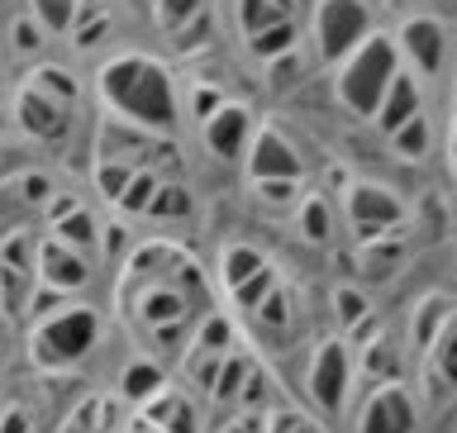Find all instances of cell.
<instances>
[{
    "label": "cell",
    "instance_id": "obj_2",
    "mask_svg": "<svg viewBox=\"0 0 457 433\" xmlns=\"http://www.w3.org/2000/svg\"><path fill=\"white\" fill-rule=\"evenodd\" d=\"M400 71L405 67H400V57H395V43L386 34H371L353 57L338 62V100L353 114H371V120H377L381 100H386V91H391V81Z\"/></svg>",
    "mask_w": 457,
    "mask_h": 433
},
{
    "label": "cell",
    "instance_id": "obj_21",
    "mask_svg": "<svg viewBox=\"0 0 457 433\" xmlns=\"http://www.w3.org/2000/svg\"><path fill=\"white\" fill-rule=\"evenodd\" d=\"M334 300H338V320H343V324H357V320L367 314L362 291H348V286H343V291H334Z\"/></svg>",
    "mask_w": 457,
    "mask_h": 433
},
{
    "label": "cell",
    "instance_id": "obj_4",
    "mask_svg": "<svg viewBox=\"0 0 457 433\" xmlns=\"http://www.w3.org/2000/svg\"><path fill=\"white\" fill-rule=\"evenodd\" d=\"M305 381H310V396L320 400V410H343V400H348V386H353V357L348 348H343L338 338H328L314 348L310 357V371H305Z\"/></svg>",
    "mask_w": 457,
    "mask_h": 433
},
{
    "label": "cell",
    "instance_id": "obj_9",
    "mask_svg": "<svg viewBox=\"0 0 457 433\" xmlns=\"http://www.w3.org/2000/svg\"><path fill=\"white\" fill-rule=\"evenodd\" d=\"M248 167L257 181H300V157L291 153L277 129H257L253 148H248Z\"/></svg>",
    "mask_w": 457,
    "mask_h": 433
},
{
    "label": "cell",
    "instance_id": "obj_6",
    "mask_svg": "<svg viewBox=\"0 0 457 433\" xmlns=\"http://www.w3.org/2000/svg\"><path fill=\"white\" fill-rule=\"evenodd\" d=\"M400 220H405V205H400L386 186L362 181L348 191V224L357 229V238H386Z\"/></svg>",
    "mask_w": 457,
    "mask_h": 433
},
{
    "label": "cell",
    "instance_id": "obj_14",
    "mask_svg": "<svg viewBox=\"0 0 457 433\" xmlns=\"http://www.w3.org/2000/svg\"><path fill=\"white\" fill-rule=\"evenodd\" d=\"M291 14H295V0H238V29L248 38L267 34L277 24H291Z\"/></svg>",
    "mask_w": 457,
    "mask_h": 433
},
{
    "label": "cell",
    "instance_id": "obj_23",
    "mask_svg": "<svg viewBox=\"0 0 457 433\" xmlns=\"http://www.w3.org/2000/svg\"><path fill=\"white\" fill-rule=\"evenodd\" d=\"M267 424V414H238V420H224L220 433H262Z\"/></svg>",
    "mask_w": 457,
    "mask_h": 433
},
{
    "label": "cell",
    "instance_id": "obj_11",
    "mask_svg": "<svg viewBox=\"0 0 457 433\" xmlns=\"http://www.w3.org/2000/svg\"><path fill=\"white\" fill-rule=\"evenodd\" d=\"M420 114H424V105H420V81H414V71H400V77L391 81V91H386V100H381V110H377L381 134L395 138L400 129L414 124Z\"/></svg>",
    "mask_w": 457,
    "mask_h": 433
},
{
    "label": "cell",
    "instance_id": "obj_3",
    "mask_svg": "<svg viewBox=\"0 0 457 433\" xmlns=\"http://www.w3.org/2000/svg\"><path fill=\"white\" fill-rule=\"evenodd\" d=\"M371 38V14L362 0H320L314 10V48L324 62H343Z\"/></svg>",
    "mask_w": 457,
    "mask_h": 433
},
{
    "label": "cell",
    "instance_id": "obj_1",
    "mask_svg": "<svg viewBox=\"0 0 457 433\" xmlns=\"http://www.w3.org/2000/svg\"><path fill=\"white\" fill-rule=\"evenodd\" d=\"M100 96H105L110 114L153 129V134L177 124V91H171V77L143 53H124V57H114V62H105V71H100Z\"/></svg>",
    "mask_w": 457,
    "mask_h": 433
},
{
    "label": "cell",
    "instance_id": "obj_16",
    "mask_svg": "<svg viewBox=\"0 0 457 433\" xmlns=\"http://www.w3.org/2000/svg\"><path fill=\"white\" fill-rule=\"evenodd\" d=\"M81 5L86 0H34V20L43 29H53V34H62V29H77Z\"/></svg>",
    "mask_w": 457,
    "mask_h": 433
},
{
    "label": "cell",
    "instance_id": "obj_24",
    "mask_svg": "<svg viewBox=\"0 0 457 433\" xmlns=\"http://www.w3.org/2000/svg\"><path fill=\"white\" fill-rule=\"evenodd\" d=\"M453 167H457V148H453Z\"/></svg>",
    "mask_w": 457,
    "mask_h": 433
},
{
    "label": "cell",
    "instance_id": "obj_22",
    "mask_svg": "<svg viewBox=\"0 0 457 433\" xmlns=\"http://www.w3.org/2000/svg\"><path fill=\"white\" fill-rule=\"evenodd\" d=\"M43 34H48V29H43L38 20H20V24H14V48H20V53H34L38 43H43Z\"/></svg>",
    "mask_w": 457,
    "mask_h": 433
},
{
    "label": "cell",
    "instance_id": "obj_8",
    "mask_svg": "<svg viewBox=\"0 0 457 433\" xmlns=\"http://www.w3.org/2000/svg\"><path fill=\"white\" fill-rule=\"evenodd\" d=\"M67 100H57L48 91H38V86H24L20 96H14V120H20L34 138H57L67 129Z\"/></svg>",
    "mask_w": 457,
    "mask_h": 433
},
{
    "label": "cell",
    "instance_id": "obj_15",
    "mask_svg": "<svg viewBox=\"0 0 457 433\" xmlns=\"http://www.w3.org/2000/svg\"><path fill=\"white\" fill-rule=\"evenodd\" d=\"M428 371H434V386H448V391L457 386V310L428 348Z\"/></svg>",
    "mask_w": 457,
    "mask_h": 433
},
{
    "label": "cell",
    "instance_id": "obj_13",
    "mask_svg": "<svg viewBox=\"0 0 457 433\" xmlns=\"http://www.w3.org/2000/svg\"><path fill=\"white\" fill-rule=\"evenodd\" d=\"M138 420H148L153 429H162V433H200V414H195V405H191V396H186V391H171V386L143 405Z\"/></svg>",
    "mask_w": 457,
    "mask_h": 433
},
{
    "label": "cell",
    "instance_id": "obj_7",
    "mask_svg": "<svg viewBox=\"0 0 457 433\" xmlns=\"http://www.w3.org/2000/svg\"><path fill=\"white\" fill-rule=\"evenodd\" d=\"M38 281L48 286V291L71 296L77 286L91 281V253H81V248H71V243L48 234L43 248H38Z\"/></svg>",
    "mask_w": 457,
    "mask_h": 433
},
{
    "label": "cell",
    "instance_id": "obj_18",
    "mask_svg": "<svg viewBox=\"0 0 457 433\" xmlns=\"http://www.w3.org/2000/svg\"><path fill=\"white\" fill-rule=\"evenodd\" d=\"M300 224H305V238H314V243H324V238H328L334 220H328V205H324L320 196L300 200Z\"/></svg>",
    "mask_w": 457,
    "mask_h": 433
},
{
    "label": "cell",
    "instance_id": "obj_12",
    "mask_svg": "<svg viewBox=\"0 0 457 433\" xmlns=\"http://www.w3.org/2000/svg\"><path fill=\"white\" fill-rule=\"evenodd\" d=\"M400 48L410 53V62L424 71V77H434L443 67V53H448V38H443L438 20H410L400 29Z\"/></svg>",
    "mask_w": 457,
    "mask_h": 433
},
{
    "label": "cell",
    "instance_id": "obj_17",
    "mask_svg": "<svg viewBox=\"0 0 457 433\" xmlns=\"http://www.w3.org/2000/svg\"><path fill=\"white\" fill-rule=\"evenodd\" d=\"M195 14H205V0H157V24H162L167 34L191 29Z\"/></svg>",
    "mask_w": 457,
    "mask_h": 433
},
{
    "label": "cell",
    "instance_id": "obj_19",
    "mask_svg": "<svg viewBox=\"0 0 457 433\" xmlns=\"http://www.w3.org/2000/svg\"><path fill=\"white\" fill-rule=\"evenodd\" d=\"M262 433H324V429L314 424L310 414H300V410H277V414L267 410V424H262Z\"/></svg>",
    "mask_w": 457,
    "mask_h": 433
},
{
    "label": "cell",
    "instance_id": "obj_20",
    "mask_svg": "<svg viewBox=\"0 0 457 433\" xmlns=\"http://www.w3.org/2000/svg\"><path fill=\"white\" fill-rule=\"evenodd\" d=\"M391 143H395V153H400V157H424V153H428V120L420 114V120L405 124Z\"/></svg>",
    "mask_w": 457,
    "mask_h": 433
},
{
    "label": "cell",
    "instance_id": "obj_5",
    "mask_svg": "<svg viewBox=\"0 0 457 433\" xmlns=\"http://www.w3.org/2000/svg\"><path fill=\"white\" fill-rule=\"evenodd\" d=\"M414 424H420V405L400 381L377 386L357 414V433H414Z\"/></svg>",
    "mask_w": 457,
    "mask_h": 433
},
{
    "label": "cell",
    "instance_id": "obj_10",
    "mask_svg": "<svg viewBox=\"0 0 457 433\" xmlns=\"http://www.w3.org/2000/svg\"><path fill=\"white\" fill-rule=\"evenodd\" d=\"M253 120H248V110L243 105H220L214 114H205V143L220 157H243L253 148Z\"/></svg>",
    "mask_w": 457,
    "mask_h": 433
}]
</instances>
